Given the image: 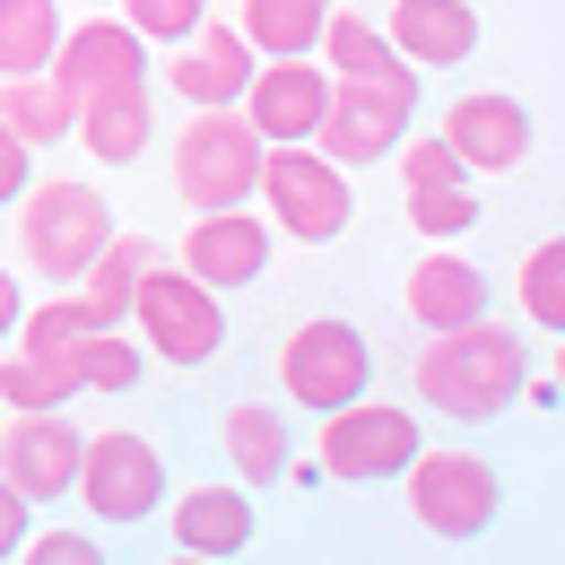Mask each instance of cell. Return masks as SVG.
Returning <instances> with one entry per match:
<instances>
[{
    "mask_svg": "<svg viewBox=\"0 0 565 565\" xmlns=\"http://www.w3.org/2000/svg\"><path fill=\"white\" fill-rule=\"evenodd\" d=\"M0 548H9V565L26 557V495L18 488H0Z\"/></svg>",
    "mask_w": 565,
    "mask_h": 565,
    "instance_id": "36",
    "label": "cell"
},
{
    "mask_svg": "<svg viewBox=\"0 0 565 565\" xmlns=\"http://www.w3.org/2000/svg\"><path fill=\"white\" fill-rule=\"evenodd\" d=\"M262 201H270V226L296 235V244H331L349 226V166H331L322 148H270V174H262Z\"/></svg>",
    "mask_w": 565,
    "mask_h": 565,
    "instance_id": "8",
    "label": "cell"
},
{
    "mask_svg": "<svg viewBox=\"0 0 565 565\" xmlns=\"http://www.w3.org/2000/svg\"><path fill=\"white\" fill-rule=\"evenodd\" d=\"M122 18H131V35L148 44H201V26H210V0H122Z\"/></svg>",
    "mask_w": 565,
    "mask_h": 565,
    "instance_id": "30",
    "label": "cell"
},
{
    "mask_svg": "<svg viewBox=\"0 0 565 565\" xmlns=\"http://www.w3.org/2000/svg\"><path fill=\"white\" fill-rule=\"evenodd\" d=\"M96 9H114V0H96Z\"/></svg>",
    "mask_w": 565,
    "mask_h": 565,
    "instance_id": "39",
    "label": "cell"
},
{
    "mask_svg": "<svg viewBox=\"0 0 565 565\" xmlns=\"http://www.w3.org/2000/svg\"><path fill=\"white\" fill-rule=\"evenodd\" d=\"M78 140H87L96 166H140L148 140H157V96H148V87H131V96H96L87 122H78Z\"/></svg>",
    "mask_w": 565,
    "mask_h": 565,
    "instance_id": "24",
    "label": "cell"
},
{
    "mask_svg": "<svg viewBox=\"0 0 565 565\" xmlns=\"http://www.w3.org/2000/svg\"><path fill=\"white\" fill-rule=\"evenodd\" d=\"M26 166H35V148L18 140V131H0V201H9V210L26 201Z\"/></svg>",
    "mask_w": 565,
    "mask_h": 565,
    "instance_id": "35",
    "label": "cell"
},
{
    "mask_svg": "<svg viewBox=\"0 0 565 565\" xmlns=\"http://www.w3.org/2000/svg\"><path fill=\"white\" fill-rule=\"evenodd\" d=\"M78 122H87V105H78L62 78H0V131H18L26 148L71 140Z\"/></svg>",
    "mask_w": 565,
    "mask_h": 565,
    "instance_id": "23",
    "label": "cell"
},
{
    "mask_svg": "<svg viewBox=\"0 0 565 565\" xmlns=\"http://www.w3.org/2000/svg\"><path fill=\"white\" fill-rule=\"evenodd\" d=\"M365 374H374V356H365V331L340 322V313H313V322H296L279 349V383L296 409H313V418H340L365 401Z\"/></svg>",
    "mask_w": 565,
    "mask_h": 565,
    "instance_id": "4",
    "label": "cell"
},
{
    "mask_svg": "<svg viewBox=\"0 0 565 565\" xmlns=\"http://www.w3.org/2000/svg\"><path fill=\"white\" fill-rule=\"evenodd\" d=\"M131 331H140L148 356H166V365L183 374V365H210V356L226 349V305H217V287H201L183 262H157L148 287H140Z\"/></svg>",
    "mask_w": 565,
    "mask_h": 565,
    "instance_id": "5",
    "label": "cell"
},
{
    "mask_svg": "<svg viewBox=\"0 0 565 565\" xmlns=\"http://www.w3.org/2000/svg\"><path fill=\"white\" fill-rule=\"evenodd\" d=\"M53 78L71 87L78 105H96V96H131V87H148V35H131V18H105V9H96L87 26H71Z\"/></svg>",
    "mask_w": 565,
    "mask_h": 565,
    "instance_id": "13",
    "label": "cell"
},
{
    "mask_svg": "<svg viewBox=\"0 0 565 565\" xmlns=\"http://www.w3.org/2000/svg\"><path fill=\"white\" fill-rule=\"evenodd\" d=\"M148 270H157V244H148V235H122V244H114V253L87 270V287H78V296L96 305V322H105V331H122V322L140 313Z\"/></svg>",
    "mask_w": 565,
    "mask_h": 565,
    "instance_id": "27",
    "label": "cell"
},
{
    "mask_svg": "<svg viewBox=\"0 0 565 565\" xmlns=\"http://www.w3.org/2000/svg\"><path fill=\"white\" fill-rule=\"evenodd\" d=\"M401 183H409V192H461L470 166L452 157V140H409L401 148Z\"/></svg>",
    "mask_w": 565,
    "mask_h": 565,
    "instance_id": "33",
    "label": "cell"
},
{
    "mask_svg": "<svg viewBox=\"0 0 565 565\" xmlns=\"http://www.w3.org/2000/svg\"><path fill=\"white\" fill-rule=\"evenodd\" d=\"M331 0H244V35L262 62H322V35H331Z\"/></svg>",
    "mask_w": 565,
    "mask_h": 565,
    "instance_id": "20",
    "label": "cell"
},
{
    "mask_svg": "<svg viewBox=\"0 0 565 565\" xmlns=\"http://www.w3.org/2000/svg\"><path fill=\"white\" fill-rule=\"evenodd\" d=\"M78 495H87V513H105V522H148V513L166 504V461H157V444H148V435H96Z\"/></svg>",
    "mask_w": 565,
    "mask_h": 565,
    "instance_id": "14",
    "label": "cell"
},
{
    "mask_svg": "<svg viewBox=\"0 0 565 565\" xmlns=\"http://www.w3.org/2000/svg\"><path fill=\"white\" fill-rule=\"evenodd\" d=\"M226 461H235V479L244 488H279L287 470V418L279 409H262V401H244V409H226Z\"/></svg>",
    "mask_w": 565,
    "mask_h": 565,
    "instance_id": "26",
    "label": "cell"
},
{
    "mask_svg": "<svg viewBox=\"0 0 565 565\" xmlns=\"http://www.w3.org/2000/svg\"><path fill=\"white\" fill-rule=\"evenodd\" d=\"M340 105V78L322 62H262V87H253V131L270 148H322V122Z\"/></svg>",
    "mask_w": 565,
    "mask_h": 565,
    "instance_id": "12",
    "label": "cell"
},
{
    "mask_svg": "<svg viewBox=\"0 0 565 565\" xmlns=\"http://www.w3.org/2000/svg\"><path fill=\"white\" fill-rule=\"evenodd\" d=\"M87 340H105V322H96L87 296H53V305H35L26 331H18V349H26V356H78Z\"/></svg>",
    "mask_w": 565,
    "mask_h": 565,
    "instance_id": "28",
    "label": "cell"
},
{
    "mask_svg": "<svg viewBox=\"0 0 565 565\" xmlns=\"http://www.w3.org/2000/svg\"><path fill=\"white\" fill-rule=\"evenodd\" d=\"M444 140H452V157L470 174H513L531 157V114H522V96H495V87L488 96H452Z\"/></svg>",
    "mask_w": 565,
    "mask_h": 565,
    "instance_id": "16",
    "label": "cell"
},
{
    "mask_svg": "<svg viewBox=\"0 0 565 565\" xmlns=\"http://www.w3.org/2000/svg\"><path fill=\"white\" fill-rule=\"evenodd\" d=\"M426 461L418 418L392 409V401H356L340 418H322V470L349 479V488H374V479H409Z\"/></svg>",
    "mask_w": 565,
    "mask_h": 565,
    "instance_id": "7",
    "label": "cell"
},
{
    "mask_svg": "<svg viewBox=\"0 0 565 565\" xmlns=\"http://www.w3.org/2000/svg\"><path fill=\"white\" fill-rule=\"evenodd\" d=\"M62 44L71 26L53 0H0V78H53Z\"/></svg>",
    "mask_w": 565,
    "mask_h": 565,
    "instance_id": "22",
    "label": "cell"
},
{
    "mask_svg": "<svg viewBox=\"0 0 565 565\" xmlns=\"http://www.w3.org/2000/svg\"><path fill=\"white\" fill-rule=\"evenodd\" d=\"M409 114H418V78L401 87H340L331 122H322V157L331 166H383L392 148H409Z\"/></svg>",
    "mask_w": 565,
    "mask_h": 565,
    "instance_id": "10",
    "label": "cell"
},
{
    "mask_svg": "<svg viewBox=\"0 0 565 565\" xmlns=\"http://www.w3.org/2000/svg\"><path fill=\"white\" fill-rule=\"evenodd\" d=\"M244 540H253V488H192L174 504V557L226 565Z\"/></svg>",
    "mask_w": 565,
    "mask_h": 565,
    "instance_id": "19",
    "label": "cell"
},
{
    "mask_svg": "<svg viewBox=\"0 0 565 565\" xmlns=\"http://www.w3.org/2000/svg\"><path fill=\"white\" fill-rule=\"evenodd\" d=\"M383 26H392V44H401L409 71H452V62L479 53V18H470V0H392Z\"/></svg>",
    "mask_w": 565,
    "mask_h": 565,
    "instance_id": "18",
    "label": "cell"
},
{
    "mask_svg": "<svg viewBox=\"0 0 565 565\" xmlns=\"http://www.w3.org/2000/svg\"><path fill=\"white\" fill-rule=\"evenodd\" d=\"M522 392V340L504 322H470L452 340H426L418 356V401L444 409L452 426H479V418H504Z\"/></svg>",
    "mask_w": 565,
    "mask_h": 565,
    "instance_id": "1",
    "label": "cell"
},
{
    "mask_svg": "<svg viewBox=\"0 0 565 565\" xmlns=\"http://www.w3.org/2000/svg\"><path fill=\"white\" fill-rule=\"evenodd\" d=\"M87 444H96V435H78L71 418H9V435H0V488H18L26 504L78 495Z\"/></svg>",
    "mask_w": 565,
    "mask_h": 565,
    "instance_id": "9",
    "label": "cell"
},
{
    "mask_svg": "<svg viewBox=\"0 0 565 565\" xmlns=\"http://www.w3.org/2000/svg\"><path fill=\"white\" fill-rule=\"evenodd\" d=\"M270 174V140L253 131V114H192L183 140H174V192L183 210L201 217H226V210H253Z\"/></svg>",
    "mask_w": 565,
    "mask_h": 565,
    "instance_id": "3",
    "label": "cell"
},
{
    "mask_svg": "<svg viewBox=\"0 0 565 565\" xmlns=\"http://www.w3.org/2000/svg\"><path fill=\"white\" fill-rule=\"evenodd\" d=\"M557 401H565V340H557Z\"/></svg>",
    "mask_w": 565,
    "mask_h": 565,
    "instance_id": "37",
    "label": "cell"
},
{
    "mask_svg": "<svg viewBox=\"0 0 565 565\" xmlns=\"http://www.w3.org/2000/svg\"><path fill=\"white\" fill-rule=\"evenodd\" d=\"M18 565H105V548H96L87 531H44V540H35Z\"/></svg>",
    "mask_w": 565,
    "mask_h": 565,
    "instance_id": "34",
    "label": "cell"
},
{
    "mask_svg": "<svg viewBox=\"0 0 565 565\" xmlns=\"http://www.w3.org/2000/svg\"><path fill=\"white\" fill-rule=\"evenodd\" d=\"M409 313H418L426 340H452V331L488 322V270H479V262H461L452 244H444V253H426L418 270H409Z\"/></svg>",
    "mask_w": 565,
    "mask_h": 565,
    "instance_id": "17",
    "label": "cell"
},
{
    "mask_svg": "<svg viewBox=\"0 0 565 565\" xmlns=\"http://www.w3.org/2000/svg\"><path fill=\"white\" fill-rule=\"evenodd\" d=\"M322 71L340 78V87H401V78H418L409 62H401V44H392V26H374V18H356V9H340L331 18V35H322Z\"/></svg>",
    "mask_w": 565,
    "mask_h": 565,
    "instance_id": "21",
    "label": "cell"
},
{
    "mask_svg": "<svg viewBox=\"0 0 565 565\" xmlns=\"http://www.w3.org/2000/svg\"><path fill=\"white\" fill-rule=\"evenodd\" d=\"M522 313L565 340V235L531 244V262H522Z\"/></svg>",
    "mask_w": 565,
    "mask_h": 565,
    "instance_id": "29",
    "label": "cell"
},
{
    "mask_svg": "<svg viewBox=\"0 0 565 565\" xmlns=\"http://www.w3.org/2000/svg\"><path fill=\"white\" fill-rule=\"evenodd\" d=\"M409 226L435 235V253H444V235H470L479 226V192L461 183V192H409Z\"/></svg>",
    "mask_w": 565,
    "mask_h": 565,
    "instance_id": "32",
    "label": "cell"
},
{
    "mask_svg": "<svg viewBox=\"0 0 565 565\" xmlns=\"http://www.w3.org/2000/svg\"><path fill=\"white\" fill-rule=\"evenodd\" d=\"M87 392V374H78V356H26L9 349L0 365V401H9V418H62V401Z\"/></svg>",
    "mask_w": 565,
    "mask_h": 565,
    "instance_id": "25",
    "label": "cell"
},
{
    "mask_svg": "<svg viewBox=\"0 0 565 565\" xmlns=\"http://www.w3.org/2000/svg\"><path fill=\"white\" fill-rule=\"evenodd\" d=\"M409 513L435 540H479L504 513V488H495V470L470 444H426V461L409 470Z\"/></svg>",
    "mask_w": 565,
    "mask_h": 565,
    "instance_id": "6",
    "label": "cell"
},
{
    "mask_svg": "<svg viewBox=\"0 0 565 565\" xmlns=\"http://www.w3.org/2000/svg\"><path fill=\"white\" fill-rule=\"evenodd\" d=\"M270 235H279V226H262L253 210L192 217V226H183V270L201 287H217V296H226V287H253L270 270Z\"/></svg>",
    "mask_w": 565,
    "mask_h": 565,
    "instance_id": "15",
    "label": "cell"
},
{
    "mask_svg": "<svg viewBox=\"0 0 565 565\" xmlns=\"http://www.w3.org/2000/svg\"><path fill=\"white\" fill-rule=\"evenodd\" d=\"M140 340H122V331H105V340H87L78 349V374H87V392H131L140 383Z\"/></svg>",
    "mask_w": 565,
    "mask_h": 565,
    "instance_id": "31",
    "label": "cell"
},
{
    "mask_svg": "<svg viewBox=\"0 0 565 565\" xmlns=\"http://www.w3.org/2000/svg\"><path fill=\"white\" fill-rule=\"evenodd\" d=\"M9 235H18V253H26L44 279L71 287V296L87 287V270L122 244L105 192H96V183H71V174H62V183H35V192L18 201V226H9Z\"/></svg>",
    "mask_w": 565,
    "mask_h": 565,
    "instance_id": "2",
    "label": "cell"
},
{
    "mask_svg": "<svg viewBox=\"0 0 565 565\" xmlns=\"http://www.w3.org/2000/svg\"><path fill=\"white\" fill-rule=\"evenodd\" d=\"M166 565H210V557H166Z\"/></svg>",
    "mask_w": 565,
    "mask_h": 565,
    "instance_id": "38",
    "label": "cell"
},
{
    "mask_svg": "<svg viewBox=\"0 0 565 565\" xmlns=\"http://www.w3.org/2000/svg\"><path fill=\"white\" fill-rule=\"evenodd\" d=\"M166 87L174 96H192L201 114H244L253 105V87H262V53H253V35L244 26H201V44H183L174 62H166Z\"/></svg>",
    "mask_w": 565,
    "mask_h": 565,
    "instance_id": "11",
    "label": "cell"
}]
</instances>
